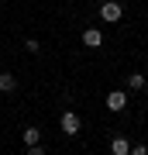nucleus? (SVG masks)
<instances>
[{
	"label": "nucleus",
	"instance_id": "7ed1b4c3",
	"mask_svg": "<svg viewBox=\"0 0 148 155\" xmlns=\"http://www.w3.org/2000/svg\"><path fill=\"white\" fill-rule=\"evenodd\" d=\"M124 107H127V97L121 93V90H110V93H107V110H114V114H121Z\"/></svg>",
	"mask_w": 148,
	"mask_h": 155
},
{
	"label": "nucleus",
	"instance_id": "1a4fd4ad",
	"mask_svg": "<svg viewBox=\"0 0 148 155\" xmlns=\"http://www.w3.org/2000/svg\"><path fill=\"white\" fill-rule=\"evenodd\" d=\"M28 155H45V148H41V145H31V148H28Z\"/></svg>",
	"mask_w": 148,
	"mask_h": 155
},
{
	"label": "nucleus",
	"instance_id": "f257e3e1",
	"mask_svg": "<svg viewBox=\"0 0 148 155\" xmlns=\"http://www.w3.org/2000/svg\"><path fill=\"white\" fill-rule=\"evenodd\" d=\"M59 127L66 134H79V127H83V121H79V114H72V110H66L62 114V121H59Z\"/></svg>",
	"mask_w": 148,
	"mask_h": 155
},
{
	"label": "nucleus",
	"instance_id": "20e7f679",
	"mask_svg": "<svg viewBox=\"0 0 148 155\" xmlns=\"http://www.w3.org/2000/svg\"><path fill=\"white\" fill-rule=\"evenodd\" d=\"M83 45H86V48H100V45H104V31L100 28H86L83 31Z\"/></svg>",
	"mask_w": 148,
	"mask_h": 155
},
{
	"label": "nucleus",
	"instance_id": "0eeeda50",
	"mask_svg": "<svg viewBox=\"0 0 148 155\" xmlns=\"http://www.w3.org/2000/svg\"><path fill=\"white\" fill-rule=\"evenodd\" d=\"M127 86L131 90H145V76L141 72H131V76H127Z\"/></svg>",
	"mask_w": 148,
	"mask_h": 155
},
{
	"label": "nucleus",
	"instance_id": "f03ea898",
	"mask_svg": "<svg viewBox=\"0 0 148 155\" xmlns=\"http://www.w3.org/2000/svg\"><path fill=\"white\" fill-rule=\"evenodd\" d=\"M121 14H124V7L117 4V0H107V4L100 7V17H104V21H121Z\"/></svg>",
	"mask_w": 148,
	"mask_h": 155
},
{
	"label": "nucleus",
	"instance_id": "423d86ee",
	"mask_svg": "<svg viewBox=\"0 0 148 155\" xmlns=\"http://www.w3.org/2000/svg\"><path fill=\"white\" fill-rule=\"evenodd\" d=\"M38 127H24V131H21V138H24V145H28V148H31V145H38Z\"/></svg>",
	"mask_w": 148,
	"mask_h": 155
},
{
	"label": "nucleus",
	"instance_id": "6e6552de",
	"mask_svg": "<svg viewBox=\"0 0 148 155\" xmlns=\"http://www.w3.org/2000/svg\"><path fill=\"white\" fill-rule=\"evenodd\" d=\"M14 86H17V79L11 76V72H7V76H0V90H4V93H11Z\"/></svg>",
	"mask_w": 148,
	"mask_h": 155
},
{
	"label": "nucleus",
	"instance_id": "39448f33",
	"mask_svg": "<svg viewBox=\"0 0 148 155\" xmlns=\"http://www.w3.org/2000/svg\"><path fill=\"white\" fill-rule=\"evenodd\" d=\"M110 152H114V155H131V145H127V138H124V134L110 141Z\"/></svg>",
	"mask_w": 148,
	"mask_h": 155
},
{
	"label": "nucleus",
	"instance_id": "9d476101",
	"mask_svg": "<svg viewBox=\"0 0 148 155\" xmlns=\"http://www.w3.org/2000/svg\"><path fill=\"white\" fill-rule=\"evenodd\" d=\"M131 155H148V148H145V145H134V148H131Z\"/></svg>",
	"mask_w": 148,
	"mask_h": 155
}]
</instances>
